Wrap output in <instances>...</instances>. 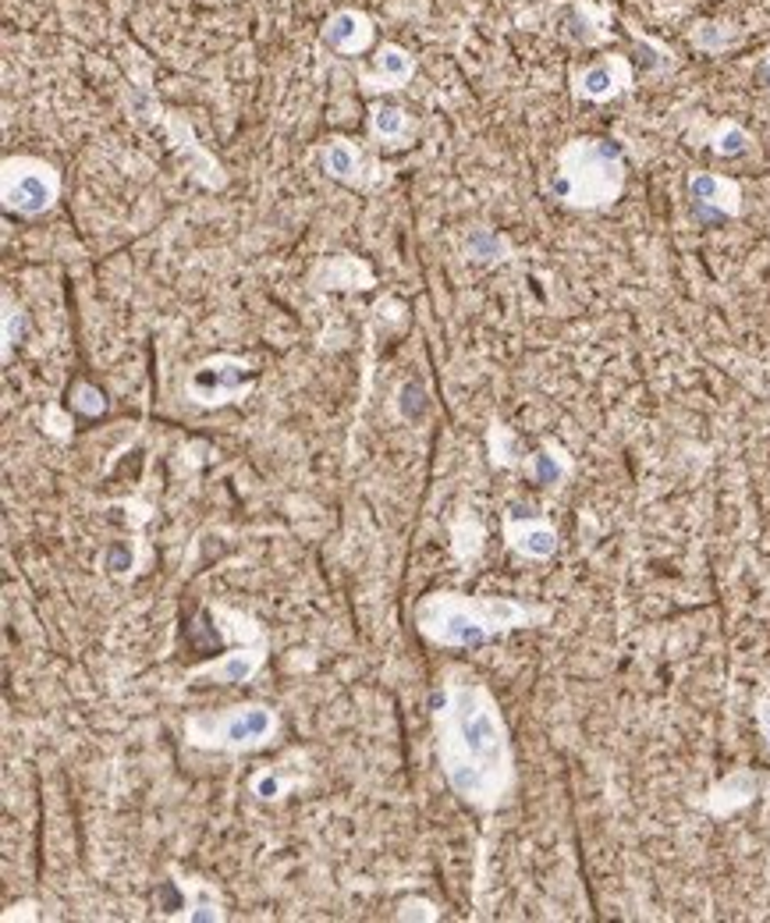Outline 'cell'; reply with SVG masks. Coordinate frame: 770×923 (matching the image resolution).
<instances>
[{
	"label": "cell",
	"instance_id": "6da1fadb",
	"mask_svg": "<svg viewBox=\"0 0 770 923\" xmlns=\"http://www.w3.org/2000/svg\"><path fill=\"white\" fill-rule=\"evenodd\" d=\"M441 760L452 789L473 806H497L511 785L508 728L484 686H455L437 710Z\"/></svg>",
	"mask_w": 770,
	"mask_h": 923
},
{
	"label": "cell",
	"instance_id": "7a4b0ae2",
	"mask_svg": "<svg viewBox=\"0 0 770 923\" xmlns=\"http://www.w3.org/2000/svg\"><path fill=\"white\" fill-rule=\"evenodd\" d=\"M551 608H525L519 600L433 594L420 604V629L444 647H484L497 632L547 622Z\"/></svg>",
	"mask_w": 770,
	"mask_h": 923
},
{
	"label": "cell",
	"instance_id": "3957f363",
	"mask_svg": "<svg viewBox=\"0 0 770 923\" xmlns=\"http://www.w3.org/2000/svg\"><path fill=\"white\" fill-rule=\"evenodd\" d=\"M625 188V156L611 139H572L557 153L551 193L572 210H604Z\"/></svg>",
	"mask_w": 770,
	"mask_h": 923
},
{
	"label": "cell",
	"instance_id": "277c9868",
	"mask_svg": "<svg viewBox=\"0 0 770 923\" xmlns=\"http://www.w3.org/2000/svg\"><path fill=\"white\" fill-rule=\"evenodd\" d=\"M61 196V174L40 156H8L0 167V199L8 214L40 217Z\"/></svg>",
	"mask_w": 770,
	"mask_h": 923
},
{
	"label": "cell",
	"instance_id": "5b68a950",
	"mask_svg": "<svg viewBox=\"0 0 770 923\" xmlns=\"http://www.w3.org/2000/svg\"><path fill=\"white\" fill-rule=\"evenodd\" d=\"M278 731V714L270 707L249 704V707H231L217 714V718H192L188 721V739L196 746H224V750H252L263 746Z\"/></svg>",
	"mask_w": 770,
	"mask_h": 923
},
{
	"label": "cell",
	"instance_id": "8992f818",
	"mask_svg": "<svg viewBox=\"0 0 770 923\" xmlns=\"http://www.w3.org/2000/svg\"><path fill=\"white\" fill-rule=\"evenodd\" d=\"M252 377V366L246 359H235V356H214L199 362L196 370L188 377V398L196 405H224V402H235L238 394L246 391Z\"/></svg>",
	"mask_w": 770,
	"mask_h": 923
},
{
	"label": "cell",
	"instance_id": "52a82bcc",
	"mask_svg": "<svg viewBox=\"0 0 770 923\" xmlns=\"http://www.w3.org/2000/svg\"><path fill=\"white\" fill-rule=\"evenodd\" d=\"M632 83H636L632 61L625 54H607L572 75V93H575V100L607 104V100L621 97V93H629Z\"/></svg>",
	"mask_w": 770,
	"mask_h": 923
},
{
	"label": "cell",
	"instance_id": "ba28073f",
	"mask_svg": "<svg viewBox=\"0 0 770 923\" xmlns=\"http://www.w3.org/2000/svg\"><path fill=\"white\" fill-rule=\"evenodd\" d=\"M688 199H693V214L703 225H717V220L742 214V188L739 182L725 178V174H711V171L693 174L688 178Z\"/></svg>",
	"mask_w": 770,
	"mask_h": 923
},
{
	"label": "cell",
	"instance_id": "9c48e42d",
	"mask_svg": "<svg viewBox=\"0 0 770 923\" xmlns=\"http://www.w3.org/2000/svg\"><path fill=\"white\" fill-rule=\"evenodd\" d=\"M319 161H324V171L334 182L351 185V188H377L383 182V167L370 164L359 153V146L351 139H330L324 150H319Z\"/></svg>",
	"mask_w": 770,
	"mask_h": 923
},
{
	"label": "cell",
	"instance_id": "30bf717a",
	"mask_svg": "<svg viewBox=\"0 0 770 923\" xmlns=\"http://www.w3.org/2000/svg\"><path fill=\"white\" fill-rule=\"evenodd\" d=\"M373 40H377V29H373V19L366 11L341 8L324 22V43L334 54H345V57L366 54L373 46Z\"/></svg>",
	"mask_w": 770,
	"mask_h": 923
},
{
	"label": "cell",
	"instance_id": "8fae6325",
	"mask_svg": "<svg viewBox=\"0 0 770 923\" xmlns=\"http://www.w3.org/2000/svg\"><path fill=\"white\" fill-rule=\"evenodd\" d=\"M561 36L575 46H600L611 40V11L597 0H572L561 11Z\"/></svg>",
	"mask_w": 770,
	"mask_h": 923
},
{
	"label": "cell",
	"instance_id": "7c38bea8",
	"mask_svg": "<svg viewBox=\"0 0 770 923\" xmlns=\"http://www.w3.org/2000/svg\"><path fill=\"white\" fill-rule=\"evenodd\" d=\"M415 75V57L405 51V46L398 43H383L377 57H373V72H362L359 75V89L362 93H394V89H405Z\"/></svg>",
	"mask_w": 770,
	"mask_h": 923
},
{
	"label": "cell",
	"instance_id": "4fadbf2b",
	"mask_svg": "<svg viewBox=\"0 0 770 923\" xmlns=\"http://www.w3.org/2000/svg\"><path fill=\"white\" fill-rule=\"evenodd\" d=\"M310 284L316 292H356V289H373V270L359 257H327L313 267Z\"/></svg>",
	"mask_w": 770,
	"mask_h": 923
},
{
	"label": "cell",
	"instance_id": "5bb4252c",
	"mask_svg": "<svg viewBox=\"0 0 770 923\" xmlns=\"http://www.w3.org/2000/svg\"><path fill=\"white\" fill-rule=\"evenodd\" d=\"M505 533H508V544L516 547L525 558H551L557 551V533L547 519H519L511 515L505 522Z\"/></svg>",
	"mask_w": 770,
	"mask_h": 923
},
{
	"label": "cell",
	"instance_id": "9a60e30c",
	"mask_svg": "<svg viewBox=\"0 0 770 923\" xmlns=\"http://www.w3.org/2000/svg\"><path fill=\"white\" fill-rule=\"evenodd\" d=\"M757 792H760V778L757 774H752V771H735V774H728L725 782H720L711 792L707 806H711V814L725 817V814H731V810H739V806L757 800Z\"/></svg>",
	"mask_w": 770,
	"mask_h": 923
},
{
	"label": "cell",
	"instance_id": "2e32d148",
	"mask_svg": "<svg viewBox=\"0 0 770 923\" xmlns=\"http://www.w3.org/2000/svg\"><path fill=\"white\" fill-rule=\"evenodd\" d=\"M370 129L383 146H409L412 121L398 104H373L370 110Z\"/></svg>",
	"mask_w": 770,
	"mask_h": 923
},
{
	"label": "cell",
	"instance_id": "e0dca14e",
	"mask_svg": "<svg viewBox=\"0 0 770 923\" xmlns=\"http://www.w3.org/2000/svg\"><path fill=\"white\" fill-rule=\"evenodd\" d=\"M688 43L703 54H725L728 46L739 43V29L731 22H717V19H703L688 29Z\"/></svg>",
	"mask_w": 770,
	"mask_h": 923
},
{
	"label": "cell",
	"instance_id": "ac0fdd59",
	"mask_svg": "<svg viewBox=\"0 0 770 923\" xmlns=\"http://www.w3.org/2000/svg\"><path fill=\"white\" fill-rule=\"evenodd\" d=\"M465 257L479 267H494V263H505L511 260V242L505 235H497L490 228H476L469 235V242H465Z\"/></svg>",
	"mask_w": 770,
	"mask_h": 923
},
{
	"label": "cell",
	"instance_id": "d6986e66",
	"mask_svg": "<svg viewBox=\"0 0 770 923\" xmlns=\"http://www.w3.org/2000/svg\"><path fill=\"white\" fill-rule=\"evenodd\" d=\"M260 661H263V654H260V647L256 650H235L231 658H224V661H217V664H206L199 675H210V678H217V682H246L256 667H260Z\"/></svg>",
	"mask_w": 770,
	"mask_h": 923
},
{
	"label": "cell",
	"instance_id": "ffe728a7",
	"mask_svg": "<svg viewBox=\"0 0 770 923\" xmlns=\"http://www.w3.org/2000/svg\"><path fill=\"white\" fill-rule=\"evenodd\" d=\"M565 473H568V458H565V452H561L557 444H551V441H547V448H543L540 455L529 458V476H533V484L551 487V484H557Z\"/></svg>",
	"mask_w": 770,
	"mask_h": 923
},
{
	"label": "cell",
	"instance_id": "44dd1931",
	"mask_svg": "<svg viewBox=\"0 0 770 923\" xmlns=\"http://www.w3.org/2000/svg\"><path fill=\"white\" fill-rule=\"evenodd\" d=\"M749 146H752V135L735 121H720L711 135V150L717 156H742V153H749Z\"/></svg>",
	"mask_w": 770,
	"mask_h": 923
},
{
	"label": "cell",
	"instance_id": "7402d4cb",
	"mask_svg": "<svg viewBox=\"0 0 770 923\" xmlns=\"http://www.w3.org/2000/svg\"><path fill=\"white\" fill-rule=\"evenodd\" d=\"M398 412H401V416H405L409 423L420 420L423 412H426V388L415 384V380H409V384H401V391H398Z\"/></svg>",
	"mask_w": 770,
	"mask_h": 923
},
{
	"label": "cell",
	"instance_id": "603a6c76",
	"mask_svg": "<svg viewBox=\"0 0 770 923\" xmlns=\"http://www.w3.org/2000/svg\"><path fill=\"white\" fill-rule=\"evenodd\" d=\"M72 402H75V412H83V416H100V412H107V398L93 384H75Z\"/></svg>",
	"mask_w": 770,
	"mask_h": 923
},
{
	"label": "cell",
	"instance_id": "cb8c5ba5",
	"mask_svg": "<svg viewBox=\"0 0 770 923\" xmlns=\"http://www.w3.org/2000/svg\"><path fill=\"white\" fill-rule=\"evenodd\" d=\"M22 327H25V313H22V306H14L11 295H4V359L11 356L14 341L22 338Z\"/></svg>",
	"mask_w": 770,
	"mask_h": 923
},
{
	"label": "cell",
	"instance_id": "d4e9b609",
	"mask_svg": "<svg viewBox=\"0 0 770 923\" xmlns=\"http://www.w3.org/2000/svg\"><path fill=\"white\" fill-rule=\"evenodd\" d=\"M132 565H135V554H132V547H128V544H121V540H115V544L104 551V568L107 572H118V576H121V572H128Z\"/></svg>",
	"mask_w": 770,
	"mask_h": 923
},
{
	"label": "cell",
	"instance_id": "484cf974",
	"mask_svg": "<svg viewBox=\"0 0 770 923\" xmlns=\"http://www.w3.org/2000/svg\"><path fill=\"white\" fill-rule=\"evenodd\" d=\"M281 792H284V778L270 774V771L256 778V795H260V800H278Z\"/></svg>",
	"mask_w": 770,
	"mask_h": 923
},
{
	"label": "cell",
	"instance_id": "4316f807",
	"mask_svg": "<svg viewBox=\"0 0 770 923\" xmlns=\"http://www.w3.org/2000/svg\"><path fill=\"white\" fill-rule=\"evenodd\" d=\"M757 721H760V728H763V739H767V746H770V699L763 696V699H757Z\"/></svg>",
	"mask_w": 770,
	"mask_h": 923
},
{
	"label": "cell",
	"instance_id": "83f0119b",
	"mask_svg": "<svg viewBox=\"0 0 770 923\" xmlns=\"http://www.w3.org/2000/svg\"><path fill=\"white\" fill-rule=\"evenodd\" d=\"M757 83H760V89L770 93V51L760 57V65H757Z\"/></svg>",
	"mask_w": 770,
	"mask_h": 923
}]
</instances>
